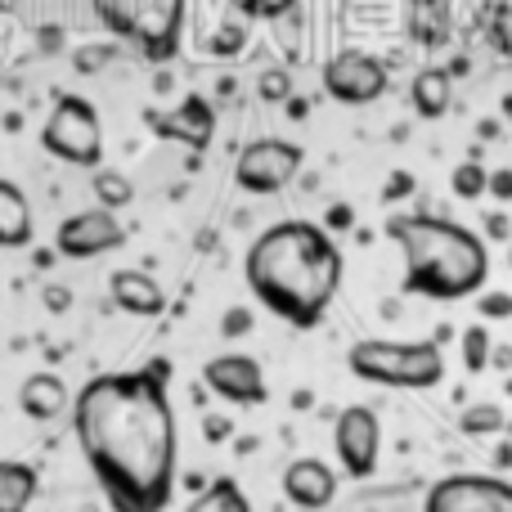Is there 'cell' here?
I'll return each instance as SVG.
<instances>
[{"instance_id":"6da1fadb","label":"cell","mask_w":512,"mask_h":512,"mask_svg":"<svg viewBox=\"0 0 512 512\" xmlns=\"http://www.w3.org/2000/svg\"><path fill=\"white\" fill-rule=\"evenodd\" d=\"M72 432L113 508L158 512L171 504L180 432L167 360L90 378L72 400Z\"/></svg>"},{"instance_id":"7a4b0ae2","label":"cell","mask_w":512,"mask_h":512,"mask_svg":"<svg viewBox=\"0 0 512 512\" xmlns=\"http://www.w3.org/2000/svg\"><path fill=\"white\" fill-rule=\"evenodd\" d=\"M243 279L270 315L292 328H315L342 288V248L315 221H279L243 256Z\"/></svg>"},{"instance_id":"3957f363","label":"cell","mask_w":512,"mask_h":512,"mask_svg":"<svg viewBox=\"0 0 512 512\" xmlns=\"http://www.w3.org/2000/svg\"><path fill=\"white\" fill-rule=\"evenodd\" d=\"M387 239L405 256V292L427 301L477 297L490 279V248L445 216H391Z\"/></svg>"},{"instance_id":"277c9868","label":"cell","mask_w":512,"mask_h":512,"mask_svg":"<svg viewBox=\"0 0 512 512\" xmlns=\"http://www.w3.org/2000/svg\"><path fill=\"white\" fill-rule=\"evenodd\" d=\"M95 18L126 41L140 59L171 63L180 54V32H185V0H90Z\"/></svg>"},{"instance_id":"5b68a950","label":"cell","mask_w":512,"mask_h":512,"mask_svg":"<svg viewBox=\"0 0 512 512\" xmlns=\"http://www.w3.org/2000/svg\"><path fill=\"white\" fill-rule=\"evenodd\" d=\"M346 369L360 382H373V387L427 391L445 378V351L441 337H432V342H382V337H369V342H355L346 351Z\"/></svg>"},{"instance_id":"8992f818","label":"cell","mask_w":512,"mask_h":512,"mask_svg":"<svg viewBox=\"0 0 512 512\" xmlns=\"http://www.w3.org/2000/svg\"><path fill=\"white\" fill-rule=\"evenodd\" d=\"M41 149L68 167H99L104 162V126H99L95 104L81 95H63L41 126Z\"/></svg>"},{"instance_id":"52a82bcc","label":"cell","mask_w":512,"mask_h":512,"mask_svg":"<svg viewBox=\"0 0 512 512\" xmlns=\"http://www.w3.org/2000/svg\"><path fill=\"white\" fill-rule=\"evenodd\" d=\"M301 162H306V153L297 149V144L288 140H252L248 149L239 153V162H234V185L243 189V194H279V189H288L292 180L301 176Z\"/></svg>"},{"instance_id":"ba28073f","label":"cell","mask_w":512,"mask_h":512,"mask_svg":"<svg viewBox=\"0 0 512 512\" xmlns=\"http://www.w3.org/2000/svg\"><path fill=\"white\" fill-rule=\"evenodd\" d=\"M333 450L337 463L351 481H369L378 472V454H382V423L369 405H346L333 423Z\"/></svg>"},{"instance_id":"9c48e42d","label":"cell","mask_w":512,"mask_h":512,"mask_svg":"<svg viewBox=\"0 0 512 512\" xmlns=\"http://www.w3.org/2000/svg\"><path fill=\"white\" fill-rule=\"evenodd\" d=\"M427 512H512V481L486 472H454L427 490Z\"/></svg>"},{"instance_id":"30bf717a","label":"cell","mask_w":512,"mask_h":512,"mask_svg":"<svg viewBox=\"0 0 512 512\" xmlns=\"http://www.w3.org/2000/svg\"><path fill=\"white\" fill-rule=\"evenodd\" d=\"M324 90L337 104H351V108L378 104L387 95V68L364 50H342L324 63Z\"/></svg>"},{"instance_id":"8fae6325","label":"cell","mask_w":512,"mask_h":512,"mask_svg":"<svg viewBox=\"0 0 512 512\" xmlns=\"http://www.w3.org/2000/svg\"><path fill=\"white\" fill-rule=\"evenodd\" d=\"M126 230L117 225L113 207H95V212H77L54 230V248L68 261H90V256H104L113 248H122Z\"/></svg>"},{"instance_id":"7c38bea8","label":"cell","mask_w":512,"mask_h":512,"mask_svg":"<svg viewBox=\"0 0 512 512\" xmlns=\"http://www.w3.org/2000/svg\"><path fill=\"white\" fill-rule=\"evenodd\" d=\"M203 382H207V391H216L221 400H230L239 409L265 405V396H270L265 369L252 355H216V360L203 364Z\"/></svg>"},{"instance_id":"4fadbf2b","label":"cell","mask_w":512,"mask_h":512,"mask_svg":"<svg viewBox=\"0 0 512 512\" xmlns=\"http://www.w3.org/2000/svg\"><path fill=\"white\" fill-rule=\"evenodd\" d=\"M283 495L297 508H328L337 499V472L324 459H292L283 468Z\"/></svg>"},{"instance_id":"5bb4252c","label":"cell","mask_w":512,"mask_h":512,"mask_svg":"<svg viewBox=\"0 0 512 512\" xmlns=\"http://www.w3.org/2000/svg\"><path fill=\"white\" fill-rule=\"evenodd\" d=\"M149 122H153V131H158V135L185 140L189 149H207L216 117H212V104H207L203 95H189L176 113H149Z\"/></svg>"},{"instance_id":"9a60e30c","label":"cell","mask_w":512,"mask_h":512,"mask_svg":"<svg viewBox=\"0 0 512 512\" xmlns=\"http://www.w3.org/2000/svg\"><path fill=\"white\" fill-rule=\"evenodd\" d=\"M18 409H23L32 423H54V418H63L72 409V396L59 373H32V378L18 387Z\"/></svg>"},{"instance_id":"2e32d148","label":"cell","mask_w":512,"mask_h":512,"mask_svg":"<svg viewBox=\"0 0 512 512\" xmlns=\"http://www.w3.org/2000/svg\"><path fill=\"white\" fill-rule=\"evenodd\" d=\"M108 292H113V301L126 315H162V310H167L162 283L149 279L144 270H117L113 279H108Z\"/></svg>"},{"instance_id":"e0dca14e","label":"cell","mask_w":512,"mask_h":512,"mask_svg":"<svg viewBox=\"0 0 512 512\" xmlns=\"http://www.w3.org/2000/svg\"><path fill=\"white\" fill-rule=\"evenodd\" d=\"M36 234L32 225V207H27V194L14 185V180L0 176V248L5 252H18L27 248Z\"/></svg>"},{"instance_id":"ac0fdd59","label":"cell","mask_w":512,"mask_h":512,"mask_svg":"<svg viewBox=\"0 0 512 512\" xmlns=\"http://www.w3.org/2000/svg\"><path fill=\"white\" fill-rule=\"evenodd\" d=\"M409 99H414V113L423 117V122H436V117H445V113H450V104H454V81H450V72L423 68V72L414 77V90H409Z\"/></svg>"},{"instance_id":"d6986e66","label":"cell","mask_w":512,"mask_h":512,"mask_svg":"<svg viewBox=\"0 0 512 512\" xmlns=\"http://www.w3.org/2000/svg\"><path fill=\"white\" fill-rule=\"evenodd\" d=\"M450 0H409V32L427 45V50H441L450 41Z\"/></svg>"},{"instance_id":"ffe728a7","label":"cell","mask_w":512,"mask_h":512,"mask_svg":"<svg viewBox=\"0 0 512 512\" xmlns=\"http://www.w3.org/2000/svg\"><path fill=\"white\" fill-rule=\"evenodd\" d=\"M41 490V477H36L32 463L18 459H0V512H23Z\"/></svg>"},{"instance_id":"44dd1931","label":"cell","mask_w":512,"mask_h":512,"mask_svg":"<svg viewBox=\"0 0 512 512\" xmlns=\"http://www.w3.org/2000/svg\"><path fill=\"white\" fill-rule=\"evenodd\" d=\"M194 512H248V495L230 477H221L194 499Z\"/></svg>"},{"instance_id":"7402d4cb","label":"cell","mask_w":512,"mask_h":512,"mask_svg":"<svg viewBox=\"0 0 512 512\" xmlns=\"http://www.w3.org/2000/svg\"><path fill=\"white\" fill-rule=\"evenodd\" d=\"M504 409L499 405H486V400H481V405H472V409H463V418H459V427L468 436H495V432H504Z\"/></svg>"},{"instance_id":"603a6c76","label":"cell","mask_w":512,"mask_h":512,"mask_svg":"<svg viewBox=\"0 0 512 512\" xmlns=\"http://www.w3.org/2000/svg\"><path fill=\"white\" fill-rule=\"evenodd\" d=\"M486 185H490V171L481 167L477 158L459 162V167H454V176H450V189H454L459 198H468V203H472V198L486 194Z\"/></svg>"},{"instance_id":"cb8c5ba5","label":"cell","mask_w":512,"mask_h":512,"mask_svg":"<svg viewBox=\"0 0 512 512\" xmlns=\"http://www.w3.org/2000/svg\"><path fill=\"white\" fill-rule=\"evenodd\" d=\"M95 198H99V207H126L135 198V189H131V180L126 176H117V171H99L95 176Z\"/></svg>"},{"instance_id":"d4e9b609","label":"cell","mask_w":512,"mask_h":512,"mask_svg":"<svg viewBox=\"0 0 512 512\" xmlns=\"http://www.w3.org/2000/svg\"><path fill=\"white\" fill-rule=\"evenodd\" d=\"M463 364H468V373L490 369V333L481 324L463 333Z\"/></svg>"},{"instance_id":"484cf974","label":"cell","mask_w":512,"mask_h":512,"mask_svg":"<svg viewBox=\"0 0 512 512\" xmlns=\"http://www.w3.org/2000/svg\"><path fill=\"white\" fill-rule=\"evenodd\" d=\"M256 95H261L265 104H288V99H292V77L283 68L261 72V81H256Z\"/></svg>"},{"instance_id":"4316f807","label":"cell","mask_w":512,"mask_h":512,"mask_svg":"<svg viewBox=\"0 0 512 512\" xmlns=\"http://www.w3.org/2000/svg\"><path fill=\"white\" fill-rule=\"evenodd\" d=\"M234 9H239L243 18H283L297 0H230Z\"/></svg>"},{"instance_id":"83f0119b","label":"cell","mask_w":512,"mask_h":512,"mask_svg":"<svg viewBox=\"0 0 512 512\" xmlns=\"http://www.w3.org/2000/svg\"><path fill=\"white\" fill-rule=\"evenodd\" d=\"M243 41H248V36H243V27H221V32L207 41V50H212V54H239Z\"/></svg>"},{"instance_id":"f1b7e54d","label":"cell","mask_w":512,"mask_h":512,"mask_svg":"<svg viewBox=\"0 0 512 512\" xmlns=\"http://www.w3.org/2000/svg\"><path fill=\"white\" fill-rule=\"evenodd\" d=\"M486 194H490V198H499V203H512V167H504V171H490Z\"/></svg>"},{"instance_id":"f546056e","label":"cell","mask_w":512,"mask_h":512,"mask_svg":"<svg viewBox=\"0 0 512 512\" xmlns=\"http://www.w3.org/2000/svg\"><path fill=\"white\" fill-rule=\"evenodd\" d=\"M481 315H490V319L512 315V297L508 292H486V297H481Z\"/></svg>"},{"instance_id":"4dcf8cb0","label":"cell","mask_w":512,"mask_h":512,"mask_svg":"<svg viewBox=\"0 0 512 512\" xmlns=\"http://www.w3.org/2000/svg\"><path fill=\"white\" fill-rule=\"evenodd\" d=\"M405 194H414V176H409V171H400V176L387 180V198H405Z\"/></svg>"},{"instance_id":"1f68e13d","label":"cell","mask_w":512,"mask_h":512,"mask_svg":"<svg viewBox=\"0 0 512 512\" xmlns=\"http://www.w3.org/2000/svg\"><path fill=\"white\" fill-rule=\"evenodd\" d=\"M252 319H248V310H230V315H225V333L230 337H243V328H248Z\"/></svg>"},{"instance_id":"d6a6232c","label":"cell","mask_w":512,"mask_h":512,"mask_svg":"<svg viewBox=\"0 0 512 512\" xmlns=\"http://www.w3.org/2000/svg\"><path fill=\"white\" fill-rule=\"evenodd\" d=\"M45 306H50V310H68V288H50V292H45Z\"/></svg>"},{"instance_id":"836d02e7","label":"cell","mask_w":512,"mask_h":512,"mask_svg":"<svg viewBox=\"0 0 512 512\" xmlns=\"http://www.w3.org/2000/svg\"><path fill=\"white\" fill-rule=\"evenodd\" d=\"M207 436H212V445H221V436H230V423H216V418H207Z\"/></svg>"},{"instance_id":"e575fe53","label":"cell","mask_w":512,"mask_h":512,"mask_svg":"<svg viewBox=\"0 0 512 512\" xmlns=\"http://www.w3.org/2000/svg\"><path fill=\"white\" fill-rule=\"evenodd\" d=\"M328 230H346V221H351V207H333V216H328Z\"/></svg>"},{"instance_id":"d590c367","label":"cell","mask_w":512,"mask_h":512,"mask_svg":"<svg viewBox=\"0 0 512 512\" xmlns=\"http://www.w3.org/2000/svg\"><path fill=\"white\" fill-rule=\"evenodd\" d=\"M490 234H495V239H508V221H504V216H490Z\"/></svg>"},{"instance_id":"8d00e7d4","label":"cell","mask_w":512,"mask_h":512,"mask_svg":"<svg viewBox=\"0 0 512 512\" xmlns=\"http://www.w3.org/2000/svg\"><path fill=\"white\" fill-rule=\"evenodd\" d=\"M499 113H504V122L512 126V95H504V104H499Z\"/></svg>"},{"instance_id":"74e56055","label":"cell","mask_w":512,"mask_h":512,"mask_svg":"<svg viewBox=\"0 0 512 512\" xmlns=\"http://www.w3.org/2000/svg\"><path fill=\"white\" fill-rule=\"evenodd\" d=\"M504 50H508V59H512V41H508V45H504Z\"/></svg>"},{"instance_id":"f35d334b","label":"cell","mask_w":512,"mask_h":512,"mask_svg":"<svg viewBox=\"0 0 512 512\" xmlns=\"http://www.w3.org/2000/svg\"><path fill=\"white\" fill-rule=\"evenodd\" d=\"M508 261H512V252H508Z\"/></svg>"}]
</instances>
